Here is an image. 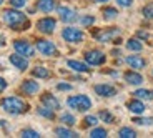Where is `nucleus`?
Instances as JSON below:
<instances>
[{"label":"nucleus","instance_id":"obj_21","mask_svg":"<svg viewBox=\"0 0 153 138\" xmlns=\"http://www.w3.org/2000/svg\"><path fill=\"white\" fill-rule=\"evenodd\" d=\"M55 133H57V137H60V138H76V137H78V133L68 130V128H62V127L57 128Z\"/></svg>","mask_w":153,"mask_h":138},{"label":"nucleus","instance_id":"obj_10","mask_svg":"<svg viewBox=\"0 0 153 138\" xmlns=\"http://www.w3.org/2000/svg\"><path fill=\"white\" fill-rule=\"evenodd\" d=\"M57 12H58V15H60L62 22L72 23V22H75V20H76V12L72 10V8H68V7H58Z\"/></svg>","mask_w":153,"mask_h":138},{"label":"nucleus","instance_id":"obj_32","mask_svg":"<svg viewBox=\"0 0 153 138\" xmlns=\"http://www.w3.org/2000/svg\"><path fill=\"white\" fill-rule=\"evenodd\" d=\"M20 137L22 138H38L40 135H38V131H35V130H22Z\"/></svg>","mask_w":153,"mask_h":138},{"label":"nucleus","instance_id":"obj_15","mask_svg":"<svg viewBox=\"0 0 153 138\" xmlns=\"http://www.w3.org/2000/svg\"><path fill=\"white\" fill-rule=\"evenodd\" d=\"M40 90V85L37 83V82H33V80H25L22 83V92L25 93V95H35V93Z\"/></svg>","mask_w":153,"mask_h":138},{"label":"nucleus","instance_id":"obj_9","mask_svg":"<svg viewBox=\"0 0 153 138\" xmlns=\"http://www.w3.org/2000/svg\"><path fill=\"white\" fill-rule=\"evenodd\" d=\"M85 60H87L88 65H103L107 57H105V53H102L98 50H90V52L85 53Z\"/></svg>","mask_w":153,"mask_h":138},{"label":"nucleus","instance_id":"obj_40","mask_svg":"<svg viewBox=\"0 0 153 138\" xmlns=\"http://www.w3.org/2000/svg\"><path fill=\"white\" fill-rule=\"evenodd\" d=\"M4 45H5V37L0 33V47H4Z\"/></svg>","mask_w":153,"mask_h":138},{"label":"nucleus","instance_id":"obj_29","mask_svg":"<svg viewBox=\"0 0 153 138\" xmlns=\"http://www.w3.org/2000/svg\"><path fill=\"white\" fill-rule=\"evenodd\" d=\"M98 118L100 120H103V122L105 123H113V115H111V113H110V111H100V113H98Z\"/></svg>","mask_w":153,"mask_h":138},{"label":"nucleus","instance_id":"obj_28","mask_svg":"<svg viewBox=\"0 0 153 138\" xmlns=\"http://www.w3.org/2000/svg\"><path fill=\"white\" fill-rule=\"evenodd\" d=\"M107 130L105 128H93L92 131H90V137L92 138H107Z\"/></svg>","mask_w":153,"mask_h":138},{"label":"nucleus","instance_id":"obj_2","mask_svg":"<svg viewBox=\"0 0 153 138\" xmlns=\"http://www.w3.org/2000/svg\"><path fill=\"white\" fill-rule=\"evenodd\" d=\"M0 107L4 108V111L10 113V115H22L28 110V105L19 96H7L0 102Z\"/></svg>","mask_w":153,"mask_h":138},{"label":"nucleus","instance_id":"obj_3","mask_svg":"<svg viewBox=\"0 0 153 138\" xmlns=\"http://www.w3.org/2000/svg\"><path fill=\"white\" fill-rule=\"evenodd\" d=\"M67 105L73 110H78V111H87L92 108V100L88 98L87 95H75V96H70L67 100Z\"/></svg>","mask_w":153,"mask_h":138},{"label":"nucleus","instance_id":"obj_19","mask_svg":"<svg viewBox=\"0 0 153 138\" xmlns=\"http://www.w3.org/2000/svg\"><path fill=\"white\" fill-rule=\"evenodd\" d=\"M67 65H68L72 70H75V72H88V70H90L88 65H85V63H82V62H76V60H68Z\"/></svg>","mask_w":153,"mask_h":138},{"label":"nucleus","instance_id":"obj_13","mask_svg":"<svg viewBox=\"0 0 153 138\" xmlns=\"http://www.w3.org/2000/svg\"><path fill=\"white\" fill-rule=\"evenodd\" d=\"M125 62L131 67V68H137V70H142L146 67V60L142 57H138V55H130V57L125 58Z\"/></svg>","mask_w":153,"mask_h":138},{"label":"nucleus","instance_id":"obj_8","mask_svg":"<svg viewBox=\"0 0 153 138\" xmlns=\"http://www.w3.org/2000/svg\"><path fill=\"white\" fill-rule=\"evenodd\" d=\"M55 27H57V20L55 19H50V17H45V19H40L37 22V28L42 33L45 35H50L55 32Z\"/></svg>","mask_w":153,"mask_h":138},{"label":"nucleus","instance_id":"obj_38","mask_svg":"<svg viewBox=\"0 0 153 138\" xmlns=\"http://www.w3.org/2000/svg\"><path fill=\"white\" fill-rule=\"evenodd\" d=\"M5 88H7V82H5L4 78L0 77V93H2V92H5Z\"/></svg>","mask_w":153,"mask_h":138},{"label":"nucleus","instance_id":"obj_26","mask_svg":"<svg viewBox=\"0 0 153 138\" xmlns=\"http://www.w3.org/2000/svg\"><path fill=\"white\" fill-rule=\"evenodd\" d=\"M60 122H63V125H67V127H73L75 125V116L70 115V113H63V115L60 116Z\"/></svg>","mask_w":153,"mask_h":138},{"label":"nucleus","instance_id":"obj_20","mask_svg":"<svg viewBox=\"0 0 153 138\" xmlns=\"http://www.w3.org/2000/svg\"><path fill=\"white\" fill-rule=\"evenodd\" d=\"M126 48L130 50V52H142L143 45L140 42V39H130L126 42Z\"/></svg>","mask_w":153,"mask_h":138},{"label":"nucleus","instance_id":"obj_33","mask_svg":"<svg viewBox=\"0 0 153 138\" xmlns=\"http://www.w3.org/2000/svg\"><path fill=\"white\" fill-rule=\"evenodd\" d=\"M143 15H145V19L153 20V5H146V7H143Z\"/></svg>","mask_w":153,"mask_h":138},{"label":"nucleus","instance_id":"obj_18","mask_svg":"<svg viewBox=\"0 0 153 138\" xmlns=\"http://www.w3.org/2000/svg\"><path fill=\"white\" fill-rule=\"evenodd\" d=\"M123 78H125L126 83H130V85H140V83H143V77L138 72H126L125 75H123Z\"/></svg>","mask_w":153,"mask_h":138},{"label":"nucleus","instance_id":"obj_25","mask_svg":"<svg viewBox=\"0 0 153 138\" xmlns=\"http://www.w3.org/2000/svg\"><path fill=\"white\" fill-rule=\"evenodd\" d=\"M37 111H38V115L40 116H45V118H48V120L55 118V113H53L55 110H52V108H48V107H40Z\"/></svg>","mask_w":153,"mask_h":138},{"label":"nucleus","instance_id":"obj_36","mask_svg":"<svg viewBox=\"0 0 153 138\" xmlns=\"http://www.w3.org/2000/svg\"><path fill=\"white\" fill-rule=\"evenodd\" d=\"M117 4H118L120 7L128 8V7H131V4H133V0H117Z\"/></svg>","mask_w":153,"mask_h":138},{"label":"nucleus","instance_id":"obj_24","mask_svg":"<svg viewBox=\"0 0 153 138\" xmlns=\"http://www.w3.org/2000/svg\"><path fill=\"white\" fill-rule=\"evenodd\" d=\"M118 137H120V138H135V137H137V131H135L133 128L123 127V128H120Z\"/></svg>","mask_w":153,"mask_h":138},{"label":"nucleus","instance_id":"obj_31","mask_svg":"<svg viewBox=\"0 0 153 138\" xmlns=\"http://www.w3.org/2000/svg\"><path fill=\"white\" fill-rule=\"evenodd\" d=\"M80 23L83 25V27H90V25H93V23H95V17L85 15V17H82V19H80Z\"/></svg>","mask_w":153,"mask_h":138},{"label":"nucleus","instance_id":"obj_12","mask_svg":"<svg viewBox=\"0 0 153 138\" xmlns=\"http://www.w3.org/2000/svg\"><path fill=\"white\" fill-rule=\"evenodd\" d=\"M95 92H97V95L105 96V98H108V96H115V95H117V88H115V87H111V85H108V83H100V85H95Z\"/></svg>","mask_w":153,"mask_h":138},{"label":"nucleus","instance_id":"obj_41","mask_svg":"<svg viewBox=\"0 0 153 138\" xmlns=\"http://www.w3.org/2000/svg\"><path fill=\"white\" fill-rule=\"evenodd\" d=\"M95 4H105V2H108V0H93Z\"/></svg>","mask_w":153,"mask_h":138},{"label":"nucleus","instance_id":"obj_11","mask_svg":"<svg viewBox=\"0 0 153 138\" xmlns=\"http://www.w3.org/2000/svg\"><path fill=\"white\" fill-rule=\"evenodd\" d=\"M10 63L15 68H19L20 72H23V70H27L28 68V60H27V57H23V55H20V53H15V55H10Z\"/></svg>","mask_w":153,"mask_h":138},{"label":"nucleus","instance_id":"obj_1","mask_svg":"<svg viewBox=\"0 0 153 138\" xmlns=\"http://www.w3.org/2000/svg\"><path fill=\"white\" fill-rule=\"evenodd\" d=\"M2 19L7 23L12 30H25V28L30 25L25 17V13H22L20 10H15V8H10V10H5L2 13Z\"/></svg>","mask_w":153,"mask_h":138},{"label":"nucleus","instance_id":"obj_7","mask_svg":"<svg viewBox=\"0 0 153 138\" xmlns=\"http://www.w3.org/2000/svg\"><path fill=\"white\" fill-rule=\"evenodd\" d=\"M13 48H15L17 53L23 55V57H27V58L33 57V53H35V48L27 42V40H15V42H13Z\"/></svg>","mask_w":153,"mask_h":138},{"label":"nucleus","instance_id":"obj_5","mask_svg":"<svg viewBox=\"0 0 153 138\" xmlns=\"http://www.w3.org/2000/svg\"><path fill=\"white\" fill-rule=\"evenodd\" d=\"M37 50L40 52L42 55L45 57H55L58 53L57 47L53 45V42H50V40H37Z\"/></svg>","mask_w":153,"mask_h":138},{"label":"nucleus","instance_id":"obj_27","mask_svg":"<svg viewBox=\"0 0 153 138\" xmlns=\"http://www.w3.org/2000/svg\"><path fill=\"white\" fill-rule=\"evenodd\" d=\"M117 15H118V10H117V8L108 7L103 10V19L105 20H113V19H117Z\"/></svg>","mask_w":153,"mask_h":138},{"label":"nucleus","instance_id":"obj_30","mask_svg":"<svg viewBox=\"0 0 153 138\" xmlns=\"http://www.w3.org/2000/svg\"><path fill=\"white\" fill-rule=\"evenodd\" d=\"M97 123H98V116H93V115L85 116V120H83V125H85V127H95Z\"/></svg>","mask_w":153,"mask_h":138},{"label":"nucleus","instance_id":"obj_14","mask_svg":"<svg viewBox=\"0 0 153 138\" xmlns=\"http://www.w3.org/2000/svg\"><path fill=\"white\" fill-rule=\"evenodd\" d=\"M40 100H42L43 107H48V108H52V110H58V108H60V102H58L52 93H45V95H42Z\"/></svg>","mask_w":153,"mask_h":138},{"label":"nucleus","instance_id":"obj_22","mask_svg":"<svg viewBox=\"0 0 153 138\" xmlns=\"http://www.w3.org/2000/svg\"><path fill=\"white\" fill-rule=\"evenodd\" d=\"M135 98H140V100H153V90H145V88H140L133 93Z\"/></svg>","mask_w":153,"mask_h":138},{"label":"nucleus","instance_id":"obj_6","mask_svg":"<svg viewBox=\"0 0 153 138\" xmlns=\"http://www.w3.org/2000/svg\"><path fill=\"white\" fill-rule=\"evenodd\" d=\"M118 35H120V30L117 27H113V28H103V30H100L98 33H95V39L98 40V42H102V43H107V42L115 40Z\"/></svg>","mask_w":153,"mask_h":138},{"label":"nucleus","instance_id":"obj_34","mask_svg":"<svg viewBox=\"0 0 153 138\" xmlns=\"http://www.w3.org/2000/svg\"><path fill=\"white\" fill-rule=\"evenodd\" d=\"M133 122L137 123V125H152L153 118H135Z\"/></svg>","mask_w":153,"mask_h":138},{"label":"nucleus","instance_id":"obj_37","mask_svg":"<svg viewBox=\"0 0 153 138\" xmlns=\"http://www.w3.org/2000/svg\"><path fill=\"white\" fill-rule=\"evenodd\" d=\"M57 88L62 90V92H68V90H72V85H70V83H58Z\"/></svg>","mask_w":153,"mask_h":138},{"label":"nucleus","instance_id":"obj_35","mask_svg":"<svg viewBox=\"0 0 153 138\" xmlns=\"http://www.w3.org/2000/svg\"><path fill=\"white\" fill-rule=\"evenodd\" d=\"M25 2H27V0H10V5L13 8H22L23 5H25Z\"/></svg>","mask_w":153,"mask_h":138},{"label":"nucleus","instance_id":"obj_39","mask_svg":"<svg viewBox=\"0 0 153 138\" xmlns=\"http://www.w3.org/2000/svg\"><path fill=\"white\" fill-rule=\"evenodd\" d=\"M137 37H138V39H148L150 35H148V32H142V30H140V32H137Z\"/></svg>","mask_w":153,"mask_h":138},{"label":"nucleus","instance_id":"obj_42","mask_svg":"<svg viewBox=\"0 0 153 138\" xmlns=\"http://www.w3.org/2000/svg\"><path fill=\"white\" fill-rule=\"evenodd\" d=\"M2 4H4V0H0V5H2Z\"/></svg>","mask_w":153,"mask_h":138},{"label":"nucleus","instance_id":"obj_16","mask_svg":"<svg viewBox=\"0 0 153 138\" xmlns=\"http://www.w3.org/2000/svg\"><path fill=\"white\" fill-rule=\"evenodd\" d=\"M128 110L131 111V113H135V115H142L143 111H145V105L142 103V100L137 98V100H131V102H128Z\"/></svg>","mask_w":153,"mask_h":138},{"label":"nucleus","instance_id":"obj_4","mask_svg":"<svg viewBox=\"0 0 153 138\" xmlns=\"http://www.w3.org/2000/svg\"><path fill=\"white\" fill-rule=\"evenodd\" d=\"M62 37L65 42H70V43H80L83 40V32L78 30V28H73V27H67L63 28L62 32Z\"/></svg>","mask_w":153,"mask_h":138},{"label":"nucleus","instance_id":"obj_23","mask_svg":"<svg viewBox=\"0 0 153 138\" xmlns=\"http://www.w3.org/2000/svg\"><path fill=\"white\" fill-rule=\"evenodd\" d=\"M32 75L37 78H50V72L45 68V67H35L32 70Z\"/></svg>","mask_w":153,"mask_h":138},{"label":"nucleus","instance_id":"obj_17","mask_svg":"<svg viewBox=\"0 0 153 138\" xmlns=\"http://www.w3.org/2000/svg\"><path fill=\"white\" fill-rule=\"evenodd\" d=\"M37 8L40 12H43V13H48V12L57 8V4H55V0H38Z\"/></svg>","mask_w":153,"mask_h":138}]
</instances>
